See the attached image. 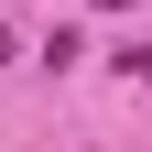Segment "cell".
Instances as JSON below:
<instances>
[{
    "mask_svg": "<svg viewBox=\"0 0 152 152\" xmlns=\"http://www.w3.org/2000/svg\"><path fill=\"white\" fill-rule=\"evenodd\" d=\"M120 65H130V76H141V87H152V44H130V54H120Z\"/></svg>",
    "mask_w": 152,
    "mask_h": 152,
    "instance_id": "6da1fadb",
    "label": "cell"
},
{
    "mask_svg": "<svg viewBox=\"0 0 152 152\" xmlns=\"http://www.w3.org/2000/svg\"><path fill=\"white\" fill-rule=\"evenodd\" d=\"M0 54H11V22H0Z\"/></svg>",
    "mask_w": 152,
    "mask_h": 152,
    "instance_id": "7a4b0ae2",
    "label": "cell"
},
{
    "mask_svg": "<svg viewBox=\"0 0 152 152\" xmlns=\"http://www.w3.org/2000/svg\"><path fill=\"white\" fill-rule=\"evenodd\" d=\"M98 11H130V0H98Z\"/></svg>",
    "mask_w": 152,
    "mask_h": 152,
    "instance_id": "3957f363",
    "label": "cell"
}]
</instances>
